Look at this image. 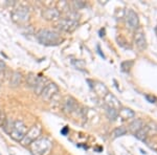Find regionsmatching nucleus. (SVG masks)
Listing matches in <instances>:
<instances>
[{"instance_id":"a211bd4d","label":"nucleus","mask_w":157,"mask_h":155,"mask_svg":"<svg viewBox=\"0 0 157 155\" xmlns=\"http://www.w3.org/2000/svg\"><path fill=\"white\" fill-rule=\"evenodd\" d=\"M134 135H135V137L137 139H140V141H145L146 138H147V135H148V128H147V127H146V128L144 127V128L140 129V130H139L138 132H136Z\"/></svg>"},{"instance_id":"7ed1b4c3","label":"nucleus","mask_w":157,"mask_h":155,"mask_svg":"<svg viewBox=\"0 0 157 155\" xmlns=\"http://www.w3.org/2000/svg\"><path fill=\"white\" fill-rule=\"evenodd\" d=\"M29 10L27 6H19L12 12V19L17 24L22 25L29 22Z\"/></svg>"},{"instance_id":"b1692460","label":"nucleus","mask_w":157,"mask_h":155,"mask_svg":"<svg viewBox=\"0 0 157 155\" xmlns=\"http://www.w3.org/2000/svg\"><path fill=\"white\" fill-rule=\"evenodd\" d=\"M73 6H75V9H82L85 6V3L83 1H75L73 2Z\"/></svg>"},{"instance_id":"39448f33","label":"nucleus","mask_w":157,"mask_h":155,"mask_svg":"<svg viewBox=\"0 0 157 155\" xmlns=\"http://www.w3.org/2000/svg\"><path fill=\"white\" fill-rule=\"evenodd\" d=\"M41 132H42V127L40 124L34 125L29 130H27L24 138L21 141V144L23 146H29L33 141H35L37 138H39V136L41 135Z\"/></svg>"},{"instance_id":"f03ea898","label":"nucleus","mask_w":157,"mask_h":155,"mask_svg":"<svg viewBox=\"0 0 157 155\" xmlns=\"http://www.w3.org/2000/svg\"><path fill=\"white\" fill-rule=\"evenodd\" d=\"M29 147L33 155H49L52 149V141L47 137H39Z\"/></svg>"},{"instance_id":"2eb2a0df","label":"nucleus","mask_w":157,"mask_h":155,"mask_svg":"<svg viewBox=\"0 0 157 155\" xmlns=\"http://www.w3.org/2000/svg\"><path fill=\"white\" fill-rule=\"evenodd\" d=\"M21 80H22V76L21 73L18 72H14L12 73L11 80H10V85L12 87H17L21 84Z\"/></svg>"},{"instance_id":"4468645a","label":"nucleus","mask_w":157,"mask_h":155,"mask_svg":"<svg viewBox=\"0 0 157 155\" xmlns=\"http://www.w3.org/2000/svg\"><path fill=\"white\" fill-rule=\"evenodd\" d=\"M145 127V123H144L143 119L140 118H135L133 122H131L130 125H129V130L132 133L135 134L136 132H138L140 129H143Z\"/></svg>"},{"instance_id":"412c9836","label":"nucleus","mask_w":157,"mask_h":155,"mask_svg":"<svg viewBox=\"0 0 157 155\" xmlns=\"http://www.w3.org/2000/svg\"><path fill=\"white\" fill-rule=\"evenodd\" d=\"M98 87H100V89H98V88H93V89L95 90V92L98 93V95H102V96H105L108 93V89L106 88V86L104 85V84H101V83H98L97 84Z\"/></svg>"},{"instance_id":"20e7f679","label":"nucleus","mask_w":157,"mask_h":155,"mask_svg":"<svg viewBox=\"0 0 157 155\" xmlns=\"http://www.w3.org/2000/svg\"><path fill=\"white\" fill-rule=\"evenodd\" d=\"M27 132V127L22 121H14V125L11 132H10V136L12 137L14 141H21L24 138L25 134Z\"/></svg>"},{"instance_id":"5701e85b","label":"nucleus","mask_w":157,"mask_h":155,"mask_svg":"<svg viewBox=\"0 0 157 155\" xmlns=\"http://www.w3.org/2000/svg\"><path fill=\"white\" fill-rule=\"evenodd\" d=\"M146 100L149 102V103H156L157 102V98L154 95H145Z\"/></svg>"},{"instance_id":"0eeeda50","label":"nucleus","mask_w":157,"mask_h":155,"mask_svg":"<svg viewBox=\"0 0 157 155\" xmlns=\"http://www.w3.org/2000/svg\"><path fill=\"white\" fill-rule=\"evenodd\" d=\"M59 92V87L58 85H56L55 83H48L46 85V87L43 89L41 92V98L44 101H49L50 99H52L54 96Z\"/></svg>"},{"instance_id":"6ab92c4d","label":"nucleus","mask_w":157,"mask_h":155,"mask_svg":"<svg viewBox=\"0 0 157 155\" xmlns=\"http://www.w3.org/2000/svg\"><path fill=\"white\" fill-rule=\"evenodd\" d=\"M106 113H107L108 118L110 119H112V121L118 116V110L113 109V108H110V107H106Z\"/></svg>"},{"instance_id":"4be33fe9","label":"nucleus","mask_w":157,"mask_h":155,"mask_svg":"<svg viewBox=\"0 0 157 155\" xmlns=\"http://www.w3.org/2000/svg\"><path fill=\"white\" fill-rule=\"evenodd\" d=\"M38 78H39V77L35 75V73H29V77H27V84H29V86L33 87V86L35 85V83L37 82Z\"/></svg>"},{"instance_id":"423d86ee","label":"nucleus","mask_w":157,"mask_h":155,"mask_svg":"<svg viewBox=\"0 0 157 155\" xmlns=\"http://www.w3.org/2000/svg\"><path fill=\"white\" fill-rule=\"evenodd\" d=\"M57 25L60 29L71 33L78 27V21L73 18H62L57 21Z\"/></svg>"},{"instance_id":"f8f14e48","label":"nucleus","mask_w":157,"mask_h":155,"mask_svg":"<svg viewBox=\"0 0 157 155\" xmlns=\"http://www.w3.org/2000/svg\"><path fill=\"white\" fill-rule=\"evenodd\" d=\"M48 84V81H47L46 78H43V77H39L37 80V82L35 83V85L33 86V88H34V91L35 93L38 95H41V92L43 91L45 87H46V85Z\"/></svg>"},{"instance_id":"ddd939ff","label":"nucleus","mask_w":157,"mask_h":155,"mask_svg":"<svg viewBox=\"0 0 157 155\" xmlns=\"http://www.w3.org/2000/svg\"><path fill=\"white\" fill-rule=\"evenodd\" d=\"M78 108V103L72 96H67L64 101V109L67 112H73Z\"/></svg>"},{"instance_id":"a878e982","label":"nucleus","mask_w":157,"mask_h":155,"mask_svg":"<svg viewBox=\"0 0 157 155\" xmlns=\"http://www.w3.org/2000/svg\"><path fill=\"white\" fill-rule=\"evenodd\" d=\"M67 131H68V128H67V127H65V128L63 129V130H61V133L64 134V135H65V134L67 133Z\"/></svg>"},{"instance_id":"1a4fd4ad","label":"nucleus","mask_w":157,"mask_h":155,"mask_svg":"<svg viewBox=\"0 0 157 155\" xmlns=\"http://www.w3.org/2000/svg\"><path fill=\"white\" fill-rule=\"evenodd\" d=\"M126 22H127V25L130 29H137L138 25H139V19L138 16L133 10H128L127 13H126Z\"/></svg>"},{"instance_id":"f3484780","label":"nucleus","mask_w":157,"mask_h":155,"mask_svg":"<svg viewBox=\"0 0 157 155\" xmlns=\"http://www.w3.org/2000/svg\"><path fill=\"white\" fill-rule=\"evenodd\" d=\"M127 129L125 127H117L114 130L112 131V138H117V137H121L123 135H125L127 133Z\"/></svg>"},{"instance_id":"393cba45","label":"nucleus","mask_w":157,"mask_h":155,"mask_svg":"<svg viewBox=\"0 0 157 155\" xmlns=\"http://www.w3.org/2000/svg\"><path fill=\"white\" fill-rule=\"evenodd\" d=\"M6 63H4L2 60H0V73L3 72L4 70H6Z\"/></svg>"},{"instance_id":"f257e3e1","label":"nucleus","mask_w":157,"mask_h":155,"mask_svg":"<svg viewBox=\"0 0 157 155\" xmlns=\"http://www.w3.org/2000/svg\"><path fill=\"white\" fill-rule=\"evenodd\" d=\"M36 38L40 44L44 46H56L62 42V37L59 33L50 29H40L36 34Z\"/></svg>"},{"instance_id":"bb28decb","label":"nucleus","mask_w":157,"mask_h":155,"mask_svg":"<svg viewBox=\"0 0 157 155\" xmlns=\"http://www.w3.org/2000/svg\"><path fill=\"white\" fill-rule=\"evenodd\" d=\"M155 33H156V35H157V26L155 27Z\"/></svg>"},{"instance_id":"9b49d317","label":"nucleus","mask_w":157,"mask_h":155,"mask_svg":"<svg viewBox=\"0 0 157 155\" xmlns=\"http://www.w3.org/2000/svg\"><path fill=\"white\" fill-rule=\"evenodd\" d=\"M104 101H105V104L107 105V107H110V108H113V109H116V110H120L121 105L120 103V101L115 98L112 93H107L105 96H104Z\"/></svg>"},{"instance_id":"dca6fc26","label":"nucleus","mask_w":157,"mask_h":155,"mask_svg":"<svg viewBox=\"0 0 157 155\" xmlns=\"http://www.w3.org/2000/svg\"><path fill=\"white\" fill-rule=\"evenodd\" d=\"M118 116H121L123 119L133 118L135 116V113H134L133 110H131L129 108H121L118 111Z\"/></svg>"},{"instance_id":"6e6552de","label":"nucleus","mask_w":157,"mask_h":155,"mask_svg":"<svg viewBox=\"0 0 157 155\" xmlns=\"http://www.w3.org/2000/svg\"><path fill=\"white\" fill-rule=\"evenodd\" d=\"M134 42H135V45L137 46L138 49H140V50H144L147 47L145 33H144L143 29H140V27H138L137 29H135V34H134Z\"/></svg>"},{"instance_id":"9d476101","label":"nucleus","mask_w":157,"mask_h":155,"mask_svg":"<svg viewBox=\"0 0 157 155\" xmlns=\"http://www.w3.org/2000/svg\"><path fill=\"white\" fill-rule=\"evenodd\" d=\"M60 11L55 7H49V9H45L42 12V17L45 20L48 21H58L60 19Z\"/></svg>"},{"instance_id":"aec40b11","label":"nucleus","mask_w":157,"mask_h":155,"mask_svg":"<svg viewBox=\"0 0 157 155\" xmlns=\"http://www.w3.org/2000/svg\"><path fill=\"white\" fill-rule=\"evenodd\" d=\"M133 64H134V62H133V61H131V60L125 61V62L121 63V70H123L124 72H129L131 68H132Z\"/></svg>"}]
</instances>
